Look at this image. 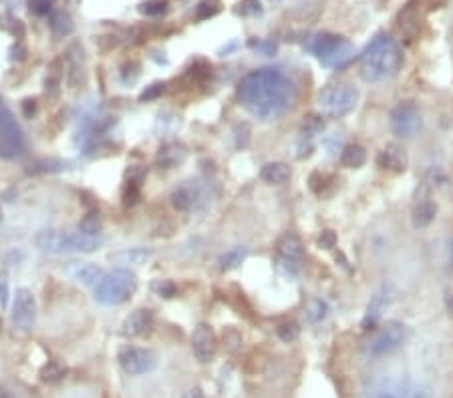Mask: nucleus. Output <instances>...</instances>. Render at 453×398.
Masks as SVG:
<instances>
[{
	"instance_id": "48",
	"label": "nucleus",
	"mask_w": 453,
	"mask_h": 398,
	"mask_svg": "<svg viewBox=\"0 0 453 398\" xmlns=\"http://www.w3.org/2000/svg\"><path fill=\"white\" fill-rule=\"evenodd\" d=\"M0 330H2V322H0Z\"/></svg>"
},
{
	"instance_id": "42",
	"label": "nucleus",
	"mask_w": 453,
	"mask_h": 398,
	"mask_svg": "<svg viewBox=\"0 0 453 398\" xmlns=\"http://www.w3.org/2000/svg\"><path fill=\"white\" fill-rule=\"evenodd\" d=\"M164 91H166V85H164V83H153L151 87H147L141 93V101H151V99L159 97Z\"/></svg>"
},
{
	"instance_id": "21",
	"label": "nucleus",
	"mask_w": 453,
	"mask_h": 398,
	"mask_svg": "<svg viewBox=\"0 0 453 398\" xmlns=\"http://www.w3.org/2000/svg\"><path fill=\"white\" fill-rule=\"evenodd\" d=\"M69 274L75 278V280L83 281V284H87V286H95L97 281L101 280V276L105 274L99 265L89 264V262H73V264L69 265Z\"/></svg>"
},
{
	"instance_id": "6",
	"label": "nucleus",
	"mask_w": 453,
	"mask_h": 398,
	"mask_svg": "<svg viewBox=\"0 0 453 398\" xmlns=\"http://www.w3.org/2000/svg\"><path fill=\"white\" fill-rule=\"evenodd\" d=\"M306 48L317 57L324 67H343L353 57V44L347 39L331 34V32H318L306 41Z\"/></svg>"
},
{
	"instance_id": "40",
	"label": "nucleus",
	"mask_w": 453,
	"mask_h": 398,
	"mask_svg": "<svg viewBox=\"0 0 453 398\" xmlns=\"http://www.w3.org/2000/svg\"><path fill=\"white\" fill-rule=\"evenodd\" d=\"M53 4H55V0H30V8L41 16L48 15L53 11Z\"/></svg>"
},
{
	"instance_id": "15",
	"label": "nucleus",
	"mask_w": 453,
	"mask_h": 398,
	"mask_svg": "<svg viewBox=\"0 0 453 398\" xmlns=\"http://www.w3.org/2000/svg\"><path fill=\"white\" fill-rule=\"evenodd\" d=\"M397 25H399V30H401V34L405 37L407 43H413L419 37V27H421L419 0H409L407 4L399 11Z\"/></svg>"
},
{
	"instance_id": "4",
	"label": "nucleus",
	"mask_w": 453,
	"mask_h": 398,
	"mask_svg": "<svg viewBox=\"0 0 453 398\" xmlns=\"http://www.w3.org/2000/svg\"><path fill=\"white\" fill-rule=\"evenodd\" d=\"M136 288V274L127 267H117L101 276V280L93 286V294L103 306H119L133 296Z\"/></svg>"
},
{
	"instance_id": "5",
	"label": "nucleus",
	"mask_w": 453,
	"mask_h": 398,
	"mask_svg": "<svg viewBox=\"0 0 453 398\" xmlns=\"http://www.w3.org/2000/svg\"><path fill=\"white\" fill-rule=\"evenodd\" d=\"M37 246L46 253H91L103 246V239L83 234L81 230L75 234H60L55 230H46L37 236Z\"/></svg>"
},
{
	"instance_id": "37",
	"label": "nucleus",
	"mask_w": 453,
	"mask_h": 398,
	"mask_svg": "<svg viewBox=\"0 0 453 398\" xmlns=\"http://www.w3.org/2000/svg\"><path fill=\"white\" fill-rule=\"evenodd\" d=\"M248 44L252 51H256L260 55H274L276 53V44L272 41H266V39H252Z\"/></svg>"
},
{
	"instance_id": "32",
	"label": "nucleus",
	"mask_w": 453,
	"mask_h": 398,
	"mask_svg": "<svg viewBox=\"0 0 453 398\" xmlns=\"http://www.w3.org/2000/svg\"><path fill=\"white\" fill-rule=\"evenodd\" d=\"M65 374H67V370L63 369L59 362H48V364H45V369L41 370V376L45 383H57Z\"/></svg>"
},
{
	"instance_id": "24",
	"label": "nucleus",
	"mask_w": 453,
	"mask_h": 398,
	"mask_svg": "<svg viewBox=\"0 0 453 398\" xmlns=\"http://www.w3.org/2000/svg\"><path fill=\"white\" fill-rule=\"evenodd\" d=\"M48 25H51V29H53V32H55L57 37H67V34H71L73 29H75L73 18H71L69 13H65V11L53 13L51 18H48Z\"/></svg>"
},
{
	"instance_id": "23",
	"label": "nucleus",
	"mask_w": 453,
	"mask_h": 398,
	"mask_svg": "<svg viewBox=\"0 0 453 398\" xmlns=\"http://www.w3.org/2000/svg\"><path fill=\"white\" fill-rule=\"evenodd\" d=\"M260 177L262 181H266L268 185H284L288 179H290V167L287 163L272 161L266 163L262 169H260Z\"/></svg>"
},
{
	"instance_id": "30",
	"label": "nucleus",
	"mask_w": 453,
	"mask_h": 398,
	"mask_svg": "<svg viewBox=\"0 0 453 398\" xmlns=\"http://www.w3.org/2000/svg\"><path fill=\"white\" fill-rule=\"evenodd\" d=\"M150 258V251L143 250H131V251H123V253H117L113 256V260H117L121 264H141L143 260Z\"/></svg>"
},
{
	"instance_id": "2",
	"label": "nucleus",
	"mask_w": 453,
	"mask_h": 398,
	"mask_svg": "<svg viewBox=\"0 0 453 398\" xmlns=\"http://www.w3.org/2000/svg\"><path fill=\"white\" fill-rule=\"evenodd\" d=\"M403 51L387 32H379L361 55V77L367 83L387 81L401 71Z\"/></svg>"
},
{
	"instance_id": "22",
	"label": "nucleus",
	"mask_w": 453,
	"mask_h": 398,
	"mask_svg": "<svg viewBox=\"0 0 453 398\" xmlns=\"http://www.w3.org/2000/svg\"><path fill=\"white\" fill-rule=\"evenodd\" d=\"M435 213H438V206L429 199V195H425L421 199H417V204L413 207V225L415 227H427L431 221L435 220Z\"/></svg>"
},
{
	"instance_id": "38",
	"label": "nucleus",
	"mask_w": 453,
	"mask_h": 398,
	"mask_svg": "<svg viewBox=\"0 0 453 398\" xmlns=\"http://www.w3.org/2000/svg\"><path fill=\"white\" fill-rule=\"evenodd\" d=\"M4 18H6L8 22H0V25H2V29L8 30L11 34H15L16 39H20V37L25 34V27H22V22H20L18 18H15V16H11V15H4Z\"/></svg>"
},
{
	"instance_id": "10",
	"label": "nucleus",
	"mask_w": 453,
	"mask_h": 398,
	"mask_svg": "<svg viewBox=\"0 0 453 398\" xmlns=\"http://www.w3.org/2000/svg\"><path fill=\"white\" fill-rule=\"evenodd\" d=\"M276 260L288 276H296L304 264V244L301 237L290 232L280 237L276 246Z\"/></svg>"
},
{
	"instance_id": "19",
	"label": "nucleus",
	"mask_w": 453,
	"mask_h": 398,
	"mask_svg": "<svg viewBox=\"0 0 453 398\" xmlns=\"http://www.w3.org/2000/svg\"><path fill=\"white\" fill-rule=\"evenodd\" d=\"M188 157V149L183 147L178 141H167L162 147L157 149V155H155V163L157 167L162 169H173L181 163L185 161Z\"/></svg>"
},
{
	"instance_id": "11",
	"label": "nucleus",
	"mask_w": 453,
	"mask_h": 398,
	"mask_svg": "<svg viewBox=\"0 0 453 398\" xmlns=\"http://www.w3.org/2000/svg\"><path fill=\"white\" fill-rule=\"evenodd\" d=\"M121 370L129 376H141L147 374L157 366V356L150 348H139V346H123L119 350Z\"/></svg>"
},
{
	"instance_id": "41",
	"label": "nucleus",
	"mask_w": 453,
	"mask_h": 398,
	"mask_svg": "<svg viewBox=\"0 0 453 398\" xmlns=\"http://www.w3.org/2000/svg\"><path fill=\"white\" fill-rule=\"evenodd\" d=\"M336 246V236H334V232L332 230H324L320 237H318V248L320 250H331Z\"/></svg>"
},
{
	"instance_id": "20",
	"label": "nucleus",
	"mask_w": 453,
	"mask_h": 398,
	"mask_svg": "<svg viewBox=\"0 0 453 398\" xmlns=\"http://www.w3.org/2000/svg\"><path fill=\"white\" fill-rule=\"evenodd\" d=\"M387 304H389V292H387V286H383L377 294L371 298V302L367 306V312H365L361 322L362 330H373L379 324V320L383 316V310H385Z\"/></svg>"
},
{
	"instance_id": "39",
	"label": "nucleus",
	"mask_w": 453,
	"mask_h": 398,
	"mask_svg": "<svg viewBox=\"0 0 453 398\" xmlns=\"http://www.w3.org/2000/svg\"><path fill=\"white\" fill-rule=\"evenodd\" d=\"M8 298H11V284H8V276L2 272L0 274V308L8 306Z\"/></svg>"
},
{
	"instance_id": "17",
	"label": "nucleus",
	"mask_w": 453,
	"mask_h": 398,
	"mask_svg": "<svg viewBox=\"0 0 453 398\" xmlns=\"http://www.w3.org/2000/svg\"><path fill=\"white\" fill-rule=\"evenodd\" d=\"M377 163L379 167H383V169H387V171L401 173V171L407 169V151L401 147V145H397V143H389V145L377 155Z\"/></svg>"
},
{
	"instance_id": "8",
	"label": "nucleus",
	"mask_w": 453,
	"mask_h": 398,
	"mask_svg": "<svg viewBox=\"0 0 453 398\" xmlns=\"http://www.w3.org/2000/svg\"><path fill=\"white\" fill-rule=\"evenodd\" d=\"M25 149H27L25 135L20 131L13 111L0 97V157L15 159L25 153Z\"/></svg>"
},
{
	"instance_id": "26",
	"label": "nucleus",
	"mask_w": 453,
	"mask_h": 398,
	"mask_svg": "<svg viewBox=\"0 0 453 398\" xmlns=\"http://www.w3.org/2000/svg\"><path fill=\"white\" fill-rule=\"evenodd\" d=\"M246 253H248V250H246V248H242V246L228 250L226 253H222V256H220V260H218L220 270H224V272H226V270H234V267H238V265L244 262Z\"/></svg>"
},
{
	"instance_id": "35",
	"label": "nucleus",
	"mask_w": 453,
	"mask_h": 398,
	"mask_svg": "<svg viewBox=\"0 0 453 398\" xmlns=\"http://www.w3.org/2000/svg\"><path fill=\"white\" fill-rule=\"evenodd\" d=\"M139 195H141V192H139V181L127 179V185H125V192H123V204L125 206H136Z\"/></svg>"
},
{
	"instance_id": "1",
	"label": "nucleus",
	"mask_w": 453,
	"mask_h": 398,
	"mask_svg": "<svg viewBox=\"0 0 453 398\" xmlns=\"http://www.w3.org/2000/svg\"><path fill=\"white\" fill-rule=\"evenodd\" d=\"M236 95L252 117L274 121L288 111L294 99V85L276 69H258L242 79Z\"/></svg>"
},
{
	"instance_id": "43",
	"label": "nucleus",
	"mask_w": 453,
	"mask_h": 398,
	"mask_svg": "<svg viewBox=\"0 0 453 398\" xmlns=\"http://www.w3.org/2000/svg\"><path fill=\"white\" fill-rule=\"evenodd\" d=\"M262 8H260V2L258 0H244L240 4L242 15H258Z\"/></svg>"
},
{
	"instance_id": "12",
	"label": "nucleus",
	"mask_w": 453,
	"mask_h": 398,
	"mask_svg": "<svg viewBox=\"0 0 453 398\" xmlns=\"http://www.w3.org/2000/svg\"><path fill=\"white\" fill-rule=\"evenodd\" d=\"M421 127V113L415 103H399L391 111V129L399 137H413Z\"/></svg>"
},
{
	"instance_id": "33",
	"label": "nucleus",
	"mask_w": 453,
	"mask_h": 398,
	"mask_svg": "<svg viewBox=\"0 0 453 398\" xmlns=\"http://www.w3.org/2000/svg\"><path fill=\"white\" fill-rule=\"evenodd\" d=\"M276 334L282 342H294V340L301 336V328L294 324V322H284L276 328Z\"/></svg>"
},
{
	"instance_id": "47",
	"label": "nucleus",
	"mask_w": 453,
	"mask_h": 398,
	"mask_svg": "<svg viewBox=\"0 0 453 398\" xmlns=\"http://www.w3.org/2000/svg\"><path fill=\"white\" fill-rule=\"evenodd\" d=\"M0 398H11V394H8L4 388H0Z\"/></svg>"
},
{
	"instance_id": "13",
	"label": "nucleus",
	"mask_w": 453,
	"mask_h": 398,
	"mask_svg": "<svg viewBox=\"0 0 453 398\" xmlns=\"http://www.w3.org/2000/svg\"><path fill=\"white\" fill-rule=\"evenodd\" d=\"M204 204H206V190L199 181H194V179L183 181L171 192V206L183 213L199 209Z\"/></svg>"
},
{
	"instance_id": "45",
	"label": "nucleus",
	"mask_w": 453,
	"mask_h": 398,
	"mask_svg": "<svg viewBox=\"0 0 453 398\" xmlns=\"http://www.w3.org/2000/svg\"><path fill=\"white\" fill-rule=\"evenodd\" d=\"M183 398H204V392L199 390V388H192V390H188Z\"/></svg>"
},
{
	"instance_id": "27",
	"label": "nucleus",
	"mask_w": 453,
	"mask_h": 398,
	"mask_svg": "<svg viewBox=\"0 0 453 398\" xmlns=\"http://www.w3.org/2000/svg\"><path fill=\"white\" fill-rule=\"evenodd\" d=\"M327 314H329V306H327V302H322V300H310L308 302V306H306V312H304V316H306V320L310 322V324H318V322H322L324 318H327Z\"/></svg>"
},
{
	"instance_id": "46",
	"label": "nucleus",
	"mask_w": 453,
	"mask_h": 398,
	"mask_svg": "<svg viewBox=\"0 0 453 398\" xmlns=\"http://www.w3.org/2000/svg\"><path fill=\"white\" fill-rule=\"evenodd\" d=\"M427 2H429V4H431V8H438L439 4H443V2H445V0H427Z\"/></svg>"
},
{
	"instance_id": "18",
	"label": "nucleus",
	"mask_w": 453,
	"mask_h": 398,
	"mask_svg": "<svg viewBox=\"0 0 453 398\" xmlns=\"http://www.w3.org/2000/svg\"><path fill=\"white\" fill-rule=\"evenodd\" d=\"M153 328V312L147 308H139L136 312H131L123 324V332L131 338H139L150 334Z\"/></svg>"
},
{
	"instance_id": "36",
	"label": "nucleus",
	"mask_w": 453,
	"mask_h": 398,
	"mask_svg": "<svg viewBox=\"0 0 453 398\" xmlns=\"http://www.w3.org/2000/svg\"><path fill=\"white\" fill-rule=\"evenodd\" d=\"M153 292L157 296H162V298H166V300H169V298H173V296L178 294V286L171 280H159L153 284Z\"/></svg>"
},
{
	"instance_id": "7",
	"label": "nucleus",
	"mask_w": 453,
	"mask_h": 398,
	"mask_svg": "<svg viewBox=\"0 0 453 398\" xmlns=\"http://www.w3.org/2000/svg\"><path fill=\"white\" fill-rule=\"evenodd\" d=\"M359 103V91L348 83L329 85L318 93V105L322 113L331 119H341L348 115Z\"/></svg>"
},
{
	"instance_id": "25",
	"label": "nucleus",
	"mask_w": 453,
	"mask_h": 398,
	"mask_svg": "<svg viewBox=\"0 0 453 398\" xmlns=\"http://www.w3.org/2000/svg\"><path fill=\"white\" fill-rule=\"evenodd\" d=\"M367 161V151L361 145H347L341 153V163L348 169H357Z\"/></svg>"
},
{
	"instance_id": "34",
	"label": "nucleus",
	"mask_w": 453,
	"mask_h": 398,
	"mask_svg": "<svg viewBox=\"0 0 453 398\" xmlns=\"http://www.w3.org/2000/svg\"><path fill=\"white\" fill-rule=\"evenodd\" d=\"M220 11L218 2L216 0H202L196 6V20H206Z\"/></svg>"
},
{
	"instance_id": "28",
	"label": "nucleus",
	"mask_w": 453,
	"mask_h": 398,
	"mask_svg": "<svg viewBox=\"0 0 453 398\" xmlns=\"http://www.w3.org/2000/svg\"><path fill=\"white\" fill-rule=\"evenodd\" d=\"M79 230L83 232V234H89V236H97L99 232H101V215H99V211H89L81 223H79Z\"/></svg>"
},
{
	"instance_id": "29",
	"label": "nucleus",
	"mask_w": 453,
	"mask_h": 398,
	"mask_svg": "<svg viewBox=\"0 0 453 398\" xmlns=\"http://www.w3.org/2000/svg\"><path fill=\"white\" fill-rule=\"evenodd\" d=\"M322 127H324L322 117H318V115H308V117H304L301 135L302 137H306V135H308V137H315L318 131H322Z\"/></svg>"
},
{
	"instance_id": "31",
	"label": "nucleus",
	"mask_w": 453,
	"mask_h": 398,
	"mask_svg": "<svg viewBox=\"0 0 453 398\" xmlns=\"http://www.w3.org/2000/svg\"><path fill=\"white\" fill-rule=\"evenodd\" d=\"M167 11V0H147L139 6V13L145 16H159Z\"/></svg>"
},
{
	"instance_id": "9",
	"label": "nucleus",
	"mask_w": 453,
	"mask_h": 398,
	"mask_svg": "<svg viewBox=\"0 0 453 398\" xmlns=\"http://www.w3.org/2000/svg\"><path fill=\"white\" fill-rule=\"evenodd\" d=\"M405 340H407L405 324L391 320V322L381 326L377 332L373 334V338L369 340V344H367V352H369V356L381 358V356H387V354L399 350L405 344Z\"/></svg>"
},
{
	"instance_id": "14",
	"label": "nucleus",
	"mask_w": 453,
	"mask_h": 398,
	"mask_svg": "<svg viewBox=\"0 0 453 398\" xmlns=\"http://www.w3.org/2000/svg\"><path fill=\"white\" fill-rule=\"evenodd\" d=\"M37 320V300L30 290L20 288L16 290L15 304H13V324L18 330H29Z\"/></svg>"
},
{
	"instance_id": "3",
	"label": "nucleus",
	"mask_w": 453,
	"mask_h": 398,
	"mask_svg": "<svg viewBox=\"0 0 453 398\" xmlns=\"http://www.w3.org/2000/svg\"><path fill=\"white\" fill-rule=\"evenodd\" d=\"M365 398H429L423 384L397 374H373L362 384Z\"/></svg>"
},
{
	"instance_id": "44",
	"label": "nucleus",
	"mask_w": 453,
	"mask_h": 398,
	"mask_svg": "<svg viewBox=\"0 0 453 398\" xmlns=\"http://www.w3.org/2000/svg\"><path fill=\"white\" fill-rule=\"evenodd\" d=\"M34 109H37V105H34V101H30V99H27V101L22 103V111H25V115H27V117H32Z\"/></svg>"
},
{
	"instance_id": "16",
	"label": "nucleus",
	"mask_w": 453,
	"mask_h": 398,
	"mask_svg": "<svg viewBox=\"0 0 453 398\" xmlns=\"http://www.w3.org/2000/svg\"><path fill=\"white\" fill-rule=\"evenodd\" d=\"M218 348L216 334L208 324H199L192 334V350L199 362H210Z\"/></svg>"
}]
</instances>
